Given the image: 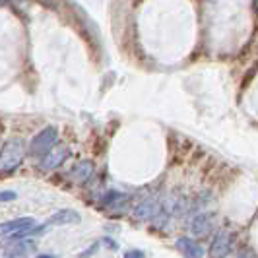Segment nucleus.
Instances as JSON below:
<instances>
[{
  "instance_id": "nucleus-7",
  "label": "nucleus",
  "mask_w": 258,
  "mask_h": 258,
  "mask_svg": "<svg viewBox=\"0 0 258 258\" xmlns=\"http://www.w3.org/2000/svg\"><path fill=\"white\" fill-rule=\"evenodd\" d=\"M177 250L181 252L184 258H204V248L198 241L188 239V237H181L177 239Z\"/></svg>"
},
{
  "instance_id": "nucleus-15",
  "label": "nucleus",
  "mask_w": 258,
  "mask_h": 258,
  "mask_svg": "<svg viewBox=\"0 0 258 258\" xmlns=\"http://www.w3.org/2000/svg\"><path fill=\"white\" fill-rule=\"evenodd\" d=\"M4 2H6V0H0V4H4Z\"/></svg>"
},
{
  "instance_id": "nucleus-3",
  "label": "nucleus",
  "mask_w": 258,
  "mask_h": 258,
  "mask_svg": "<svg viewBox=\"0 0 258 258\" xmlns=\"http://www.w3.org/2000/svg\"><path fill=\"white\" fill-rule=\"evenodd\" d=\"M33 225H35L33 218H18L12 221H2L0 223V239L2 237H12L14 241L22 239V237H26V231L33 229Z\"/></svg>"
},
{
  "instance_id": "nucleus-14",
  "label": "nucleus",
  "mask_w": 258,
  "mask_h": 258,
  "mask_svg": "<svg viewBox=\"0 0 258 258\" xmlns=\"http://www.w3.org/2000/svg\"><path fill=\"white\" fill-rule=\"evenodd\" d=\"M37 258H54V256H51V254H41V256H37Z\"/></svg>"
},
{
  "instance_id": "nucleus-11",
  "label": "nucleus",
  "mask_w": 258,
  "mask_h": 258,
  "mask_svg": "<svg viewBox=\"0 0 258 258\" xmlns=\"http://www.w3.org/2000/svg\"><path fill=\"white\" fill-rule=\"evenodd\" d=\"M33 248H35V243H33V241H22V243H18V245L6 246V254H8V256H26Z\"/></svg>"
},
{
  "instance_id": "nucleus-8",
  "label": "nucleus",
  "mask_w": 258,
  "mask_h": 258,
  "mask_svg": "<svg viewBox=\"0 0 258 258\" xmlns=\"http://www.w3.org/2000/svg\"><path fill=\"white\" fill-rule=\"evenodd\" d=\"M159 214V202L155 198H146L140 206L134 210V218L138 220H154Z\"/></svg>"
},
{
  "instance_id": "nucleus-1",
  "label": "nucleus",
  "mask_w": 258,
  "mask_h": 258,
  "mask_svg": "<svg viewBox=\"0 0 258 258\" xmlns=\"http://www.w3.org/2000/svg\"><path fill=\"white\" fill-rule=\"evenodd\" d=\"M27 154L26 142L22 138H12L2 146L0 150V173H8L22 165Z\"/></svg>"
},
{
  "instance_id": "nucleus-10",
  "label": "nucleus",
  "mask_w": 258,
  "mask_h": 258,
  "mask_svg": "<svg viewBox=\"0 0 258 258\" xmlns=\"http://www.w3.org/2000/svg\"><path fill=\"white\" fill-rule=\"evenodd\" d=\"M93 173V163L91 161H80L70 171V179L76 182H86Z\"/></svg>"
},
{
  "instance_id": "nucleus-12",
  "label": "nucleus",
  "mask_w": 258,
  "mask_h": 258,
  "mask_svg": "<svg viewBox=\"0 0 258 258\" xmlns=\"http://www.w3.org/2000/svg\"><path fill=\"white\" fill-rule=\"evenodd\" d=\"M14 198H16V192H12V190L0 192V202H8V200H14Z\"/></svg>"
},
{
  "instance_id": "nucleus-6",
  "label": "nucleus",
  "mask_w": 258,
  "mask_h": 258,
  "mask_svg": "<svg viewBox=\"0 0 258 258\" xmlns=\"http://www.w3.org/2000/svg\"><path fill=\"white\" fill-rule=\"evenodd\" d=\"M70 155V150L64 148V146H60V148H52L49 150L45 157H43V161H41V169L43 171H51V169H56L58 165H62L64 163V159Z\"/></svg>"
},
{
  "instance_id": "nucleus-13",
  "label": "nucleus",
  "mask_w": 258,
  "mask_h": 258,
  "mask_svg": "<svg viewBox=\"0 0 258 258\" xmlns=\"http://www.w3.org/2000/svg\"><path fill=\"white\" fill-rule=\"evenodd\" d=\"M124 258H144V252L142 250H128Z\"/></svg>"
},
{
  "instance_id": "nucleus-9",
  "label": "nucleus",
  "mask_w": 258,
  "mask_h": 258,
  "mask_svg": "<svg viewBox=\"0 0 258 258\" xmlns=\"http://www.w3.org/2000/svg\"><path fill=\"white\" fill-rule=\"evenodd\" d=\"M210 229H212V216L210 214H198L190 221V231H192V235L204 237V235L210 233Z\"/></svg>"
},
{
  "instance_id": "nucleus-2",
  "label": "nucleus",
  "mask_w": 258,
  "mask_h": 258,
  "mask_svg": "<svg viewBox=\"0 0 258 258\" xmlns=\"http://www.w3.org/2000/svg\"><path fill=\"white\" fill-rule=\"evenodd\" d=\"M56 138H58V132L52 126H47L41 132H37L33 136V140L29 144V154L39 157V155H45L49 150H52V146L56 144Z\"/></svg>"
},
{
  "instance_id": "nucleus-5",
  "label": "nucleus",
  "mask_w": 258,
  "mask_h": 258,
  "mask_svg": "<svg viewBox=\"0 0 258 258\" xmlns=\"http://www.w3.org/2000/svg\"><path fill=\"white\" fill-rule=\"evenodd\" d=\"M229 248H231V233L227 231V229H221V231H218V235L214 237V241H212L210 256L225 258L229 254Z\"/></svg>"
},
{
  "instance_id": "nucleus-4",
  "label": "nucleus",
  "mask_w": 258,
  "mask_h": 258,
  "mask_svg": "<svg viewBox=\"0 0 258 258\" xmlns=\"http://www.w3.org/2000/svg\"><path fill=\"white\" fill-rule=\"evenodd\" d=\"M80 214H78L76 210H58L56 214H52L51 218L47 220L45 225H41L37 229H29L26 231V235H31V233H41L43 229H47V227H51V225H70V223H80Z\"/></svg>"
}]
</instances>
